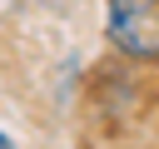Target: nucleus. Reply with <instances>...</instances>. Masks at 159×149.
Segmentation results:
<instances>
[{"label":"nucleus","instance_id":"1","mask_svg":"<svg viewBox=\"0 0 159 149\" xmlns=\"http://www.w3.org/2000/svg\"><path fill=\"white\" fill-rule=\"evenodd\" d=\"M109 40L134 60H159V0H104Z\"/></svg>","mask_w":159,"mask_h":149},{"label":"nucleus","instance_id":"2","mask_svg":"<svg viewBox=\"0 0 159 149\" xmlns=\"http://www.w3.org/2000/svg\"><path fill=\"white\" fill-rule=\"evenodd\" d=\"M0 149H15V144H10V134H5V129H0Z\"/></svg>","mask_w":159,"mask_h":149}]
</instances>
